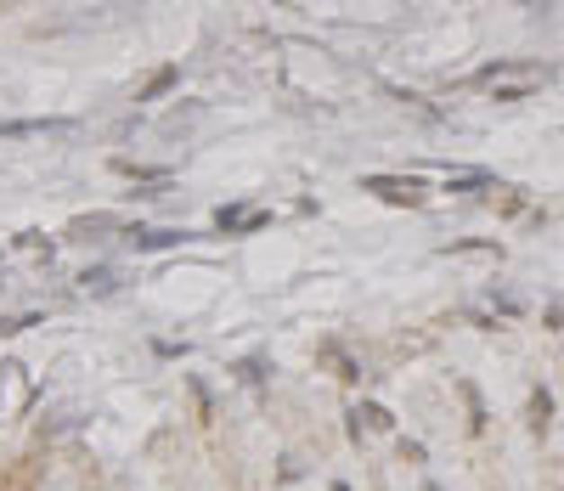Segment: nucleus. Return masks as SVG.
<instances>
[{"label": "nucleus", "mask_w": 564, "mask_h": 491, "mask_svg": "<svg viewBox=\"0 0 564 491\" xmlns=\"http://www.w3.org/2000/svg\"><path fill=\"white\" fill-rule=\"evenodd\" d=\"M136 243H153L158 249V243H175V232H136Z\"/></svg>", "instance_id": "f03ea898"}, {"label": "nucleus", "mask_w": 564, "mask_h": 491, "mask_svg": "<svg viewBox=\"0 0 564 491\" xmlns=\"http://www.w3.org/2000/svg\"><path fill=\"white\" fill-rule=\"evenodd\" d=\"M367 192H379V198H401V204H417V181H389V176H367Z\"/></svg>", "instance_id": "f257e3e1"}]
</instances>
